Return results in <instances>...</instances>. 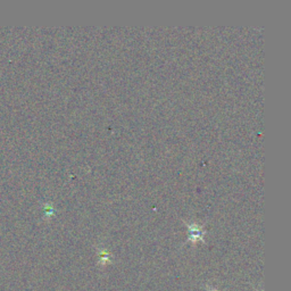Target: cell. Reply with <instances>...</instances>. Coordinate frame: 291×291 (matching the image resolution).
Here are the masks:
<instances>
[{"label": "cell", "instance_id": "6da1fadb", "mask_svg": "<svg viewBox=\"0 0 291 291\" xmlns=\"http://www.w3.org/2000/svg\"><path fill=\"white\" fill-rule=\"evenodd\" d=\"M109 264H112L111 254L106 249H99V266L100 268H106Z\"/></svg>", "mask_w": 291, "mask_h": 291}, {"label": "cell", "instance_id": "7a4b0ae2", "mask_svg": "<svg viewBox=\"0 0 291 291\" xmlns=\"http://www.w3.org/2000/svg\"><path fill=\"white\" fill-rule=\"evenodd\" d=\"M204 232L201 231L199 228H190V238L189 240L192 242V244H196L198 241H203Z\"/></svg>", "mask_w": 291, "mask_h": 291}, {"label": "cell", "instance_id": "3957f363", "mask_svg": "<svg viewBox=\"0 0 291 291\" xmlns=\"http://www.w3.org/2000/svg\"><path fill=\"white\" fill-rule=\"evenodd\" d=\"M206 290L207 291H218L216 288H214L212 286H206Z\"/></svg>", "mask_w": 291, "mask_h": 291}]
</instances>
